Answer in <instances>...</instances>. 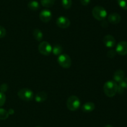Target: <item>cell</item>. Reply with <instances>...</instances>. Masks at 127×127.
Segmentation results:
<instances>
[{"label":"cell","mask_w":127,"mask_h":127,"mask_svg":"<svg viewBox=\"0 0 127 127\" xmlns=\"http://www.w3.org/2000/svg\"><path fill=\"white\" fill-rule=\"evenodd\" d=\"M104 93L108 97H113L117 93L118 85L117 82L114 80H109L104 85Z\"/></svg>","instance_id":"obj_1"},{"label":"cell","mask_w":127,"mask_h":127,"mask_svg":"<svg viewBox=\"0 0 127 127\" xmlns=\"http://www.w3.org/2000/svg\"><path fill=\"white\" fill-rule=\"evenodd\" d=\"M92 14L94 18L97 21H102L105 19L107 16V12L104 7L100 6H96L93 9Z\"/></svg>","instance_id":"obj_2"},{"label":"cell","mask_w":127,"mask_h":127,"mask_svg":"<svg viewBox=\"0 0 127 127\" xmlns=\"http://www.w3.org/2000/svg\"><path fill=\"white\" fill-rule=\"evenodd\" d=\"M81 102L79 98L76 95H71L68 98L66 102V106L68 110L71 111H76L79 108Z\"/></svg>","instance_id":"obj_3"},{"label":"cell","mask_w":127,"mask_h":127,"mask_svg":"<svg viewBox=\"0 0 127 127\" xmlns=\"http://www.w3.org/2000/svg\"><path fill=\"white\" fill-rule=\"evenodd\" d=\"M17 95L22 100L29 102L33 98V92L29 88H23L19 90Z\"/></svg>","instance_id":"obj_4"},{"label":"cell","mask_w":127,"mask_h":127,"mask_svg":"<svg viewBox=\"0 0 127 127\" xmlns=\"http://www.w3.org/2000/svg\"><path fill=\"white\" fill-rule=\"evenodd\" d=\"M57 61L60 65L64 68H68L71 66V59L70 57L66 54H62L58 56Z\"/></svg>","instance_id":"obj_5"},{"label":"cell","mask_w":127,"mask_h":127,"mask_svg":"<svg viewBox=\"0 0 127 127\" xmlns=\"http://www.w3.org/2000/svg\"><path fill=\"white\" fill-rule=\"evenodd\" d=\"M38 49L41 54L43 56H48L52 52V47L49 42L47 41H43L39 44Z\"/></svg>","instance_id":"obj_6"},{"label":"cell","mask_w":127,"mask_h":127,"mask_svg":"<svg viewBox=\"0 0 127 127\" xmlns=\"http://www.w3.org/2000/svg\"><path fill=\"white\" fill-rule=\"evenodd\" d=\"M40 19L45 23H47V22H50L52 18V12L50 11L49 9H43L40 12L39 14Z\"/></svg>","instance_id":"obj_7"},{"label":"cell","mask_w":127,"mask_h":127,"mask_svg":"<svg viewBox=\"0 0 127 127\" xmlns=\"http://www.w3.org/2000/svg\"><path fill=\"white\" fill-rule=\"evenodd\" d=\"M57 26L62 29H66L70 26V21L68 18L64 16H60L58 17L56 21Z\"/></svg>","instance_id":"obj_8"},{"label":"cell","mask_w":127,"mask_h":127,"mask_svg":"<svg viewBox=\"0 0 127 127\" xmlns=\"http://www.w3.org/2000/svg\"><path fill=\"white\" fill-rule=\"evenodd\" d=\"M117 54L120 56H125L127 54V42L121 41L119 42L116 46Z\"/></svg>","instance_id":"obj_9"},{"label":"cell","mask_w":127,"mask_h":127,"mask_svg":"<svg viewBox=\"0 0 127 127\" xmlns=\"http://www.w3.org/2000/svg\"><path fill=\"white\" fill-rule=\"evenodd\" d=\"M103 42H104L105 47H107V48H112L116 44V41H115L114 36L108 34L104 37Z\"/></svg>","instance_id":"obj_10"},{"label":"cell","mask_w":127,"mask_h":127,"mask_svg":"<svg viewBox=\"0 0 127 127\" xmlns=\"http://www.w3.org/2000/svg\"><path fill=\"white\" fill-rule=\"evenodd\" d=\"M121 21V16L119 14L114 12L108 16V21L112 24H117Z\"/></svg>","instance_id":"obj_11"},{"label":"cell","mask_w":127,"mask_h":127,"mask_svg":"<svg viewBox=\"0 0 127 127\" xmlns=\"http://www.w3.org/2000/svg\"><path fill=\"white\" fill-rule=\"evenodd\" d=\"M125 72L123 71L122 70H117L114 73V76H113V78H114V81L115 82H119L120 83L124 78H125Z\"/></svg>","instance_id":"obj_12"},{"label":"cell","mask_w":127,"mask_h":127,"mask_svg":"<svg viewBox=\"0 0 127 127\" xmlns=\"http://www.w3.org/2000/svg\"><path fill=\"white\" fill-rule=\"evenodd\" d=\"M95 109V105L93 102H88L82 106V110L85 113H89Z\"/></svg>","instance_id":"obj_13"},{"label":"cell","mask_w":127,"mask_h":127,"mask_svg":"<svg viewBox=\"0 0 127 127\" xmlns=\"http://www.w3.org/2000/svg\"><path fill=\"white\" fill-rule=\"evenodd\" d=\"M47 98V93L45 92H40L35 96V100L37 102L41 103L45 101Z\"/></svg>","instance_id":"obj_14"},{"label":"cell","mask_w":127,"mask_h":127,"mask_svg":"<svg viewBox=\"0 0 127 127\" xmlns=\"http://www.w3.org/2000/svg\"><path fill=\"white\" fill-rule=\"evenodd\" d=\"M27 6L32 11H37L40 8L39 3L38 1H35V0H32V1H29L28 2Z\"/></svg>","instance_id":"obj_15"},{"label":"cell","mask_w":127,"mask_h":127,"mask_svg":"<svg viewBox=\"0 0 127 127\" xmlns=\"http://www.w3.org/2000/svg\"><path fill=\"white\" fill-rule=\"evenodd\" d=\"M62 52H63V48L61 45L57 44H55L53 47H52V52L55 56H60L62 54Z\"/></svg>","instance_id":"obj_16"},{"label":"cell","mask_w":127,"mask_h":127,"mask_svg":"<svg viewBox=\"0 0 127 127\" xmlns=\"http://www.w3.org/2000/svg\"><path fill=\"white\" fill-rule=\"evenodd\" d=\"M33 36L37 41H41L43 39V33L39 29H35L33 31Z\"/></svg>","instance_id":"obj_17"},{"label":"cell","mask_w":127,"mask_h":127,"mask_svg":"<svg viewBox=\"0 0 127 127\" xmlns=\"http://www.w3.org/2000/svg\"><path fill=\"white\" fill-rule=\"evenodd\" d=\"M55 1V0H40V2L43 7L49 8L54 5Z\"/></svg>","instance_id":"obj_18"},{"label":"cell","mask_w":127,"mask_h":127,"mask_svg":"<svg viewBox=\"0 0 127 127\" xmlns=\"http://www.w3.org/2000/svg\"><path fill=\"white\" fill-rule=\"evenodd\" d=\"M9 113L6 110L3 109V108H0V120H6L9 117Z\"/></svg>","instance_id":"obj_19"},{"label":"cell","mask_w":127,"mask_h":127,"mask_svg":"<svg viewBox=\"0 0 127 127\" xmlns=\"http://www.w3.org/2000/svg\"><path fill=\"white\" fill-rule=\"evenodd\" d=\"M63 7L66 9H69L72 6V0H62Z\"/></svg>","instance_id":"obj_20"},{"label":"cell","mask_w":127,"mask_h":127,"mask_svg":"<svg viewBox=\"0 0 127 127\" xmlns=\"http://www.w3.org/2000/svg\"><path fill=\"white\" fill-rule=\"evenodd\" d=\"M117 2L120 7L127 10V0H117Z\"/></svg>","instance_id":"obj_21"},{"label":"cell","mask_w":127,"mask_h":127,"mask_svg":"<svg viewBox=\"0 0 127 127\" xmlns=\"http://www.w3.org/2000/svg\"><path fill=\"white\" fill-rule=\"evenodd\" d=\"M6 102V95L4 93L0 92V107H2L4 105Z\"/></svg>","instance_id":"obj_22"},{"label":"cell","mask_w":127,"mask_h":127,"mask_svg":"<svg viewBox=\"0 0 127 127\" xmlns=\"http://www.w3.org/2000/svg\"><path fill=\"white\" fill-rule=\"evenodd\" d=\"M116 54H117V52L115 50L110 49L109 51H108L107 56V57H109V58L112 59V58H114V57L116 56Z\"/></svg>","instance_id":"obj_23"},{"label":"cell","mask_w":127,"mask_h":127,"mask_svg":"<svg viewBox=\"0 0 127 127\" xmlns=\"http://www.w3.org/2000/svg\"><path fill=\"white\" fill-rule=\"evenodd\" d=\"M6 34V31L5 28L2 26H0V39L3 38Z\"/></svg>","instance_id":"obj_24"},{"label":"cell","mask_w":127,"mask_h":127,"mask_svg":"<svg viewBox=\"0 0 127 127\" xmlns=\"http://www.w3.org/2000/svg\"><path fill=\"white\" fill-rule=\"evenodd\" d=\"M119 85H120L124 88H127V77L124 78V79L119 83Z\"/></svg>","instance_id":"obj_25"},{"label":"cell","mask_w":127,"mask_h":127,"mask_svg":"<svg viewBox=\"0 0 127 127\" xmlns=\"http://www.w3.org/2000/svg\"><path fill=\"white\" fill-rule=\"evenodd\" d=\"M7 88H8V86L6 83H2L0 85V92H2V93H4L7 90Z\"/></svg>","instance_id":"obj_26"},{"label":"cell","mask_w":127,"mask_h":127,"mask_svg":"<svg viewBox=\"0 0 127 127\" xmlns=\"http://www.w3.org/2000/svg\"><path fill=\"white\" fill-rule=\"evenodd\" d=\"M80 1L82 5H83V6H87V5H88L90 3L91 0H80Z\"/></svg>","instance_id":"obj_27"},{"label":"cell","mask_w":127,"mask_h":127,"mask_svg":"<svg viewBox=\"0 0 127 127\" xmlns=\"http://www.w3.org/2000/svg\"><path fill=\"white\" fill-rule=\"evenodd\" d=\"M102 22H101V26L102 27H104V28H106L107 27H108V26H109V24H108V22L107 21H105V19L102 20V21H101Z\"/></svg>","instance_id":"obj_28"},{"label":"cell","mask_w":127,"mask_h":127,"mask_svg":"<svg viewBox=\"0 0 127 127\" xmlns=\"http://www.w3.org/2000/svg\"><path fill=\"white\" fill-rule=\"evenodd\" d=\"M124 89L125 88H124L123 87H122L120 85H118V89H117V92L119 93H120V94H122L123 93H124Z\"/></svg>","instance_id":"obj_29"},{"label":"cell","mask_w":127,"mask_h":127,"mask_svg":"<svg viewBox=\"0 0 127 127\" xmlns=\"http://www.w3.org/2000/svg\"><path fill=\"white\" fill-rule=\"evenodd\" d=\"M8 113L9 115H13L14 113V110L13 109H12V108H11V109H9L8 110Z\"/></svg>","instance_id":"obj_30"},{"label":"cell","mask_w":127,"mask_h":127,"mask_svg":"<svg viewBox=\"0 0 127 127\" xmlns=\"http://www.w3.org/2000/svg\"><path fill=\"white\" fill-rule=\"evenodd\" d=\"M104 127H113L112 125H107L105 126Z\"/></svg>","instance_id":"obj_31"},{"label":"cell","mask_w":127,"mask_h":127,"mask_svg":"<svg viewBox=\"0 0 127 127\" xmlns=\"http://www.w3.org/2000/svg\"></svg>","instance_id":"obj_32"}]
</instances>
